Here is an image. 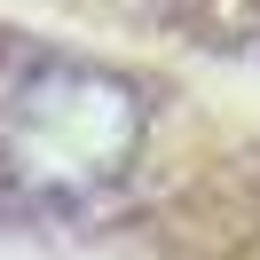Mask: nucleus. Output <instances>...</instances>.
I'll list each match as a JSON object with an SVG mask.
<instances>
[{
    "label": "nucleus",
    "mask_w": 260,
    "mask_h": 260,
    "mask_svg": "<svg viewBox=\"0 0 260 260\" xmlns=\"http://www.w3.org/2000/svg\"><path fill=\"white\" fill-rule=\"evenodd\" d=\"M142 142V103L126 79L95 63H48L40 79L16 87V118H8V150H16L24 181L48 189H95Z\"/></svg>",
    "instance_id": "f257e3e1"
}]
</instances>
